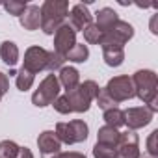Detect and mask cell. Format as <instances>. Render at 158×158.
I'll return each instance as SVG.
<instances>
[{
  "label": "cell",
  "instance_id": "cell-31",
  "mask_svg": "<svg viewBox=\"0 0 158 158\" xmlns=\"http://www.w3.org/2000/svg\"><path fill=\"white\" fill-rule=\"evenodd\" d=\"M8 89H10V78H8L6 73L0 71V99L8 93Z\"/></svg>",
  "mask_w": 158,
  "mask_h": 158
},
{
  "label": "cell",
  "instance_id": "cell-25",
  "mask_svg": "<svg viewBox=\"0 0 158 158\" xmlns=\"http://www.w3.org/2000/svg\"><path fill=\"white\" fill-rule=\"evenodd\" d=\"M65 61H67V60H65V56H60L58 52L50 50V52H48V63H47V69H48L50 73L60 71V69L63 67V63H65Z\"/></svg>",
  "mask_w": 158,
  "mask_h": 158
},
{
  "label": "cell",
  "instance_id": "cell-33",
  "mask_svg": "<svg viewBox=\"0 0 158 158\" xmlns=\"http://www.w3.org/2000/svg\"><path fill=\"white\" fill-rule=\"evenodd\" d=\"M17 158H34V152L28 149V147H21V151H19V156Z\"/></svg>",
  "mask_w": 158,
  "mask_h": 158
},
{
  "label": "cell",
  "instance_id": "cell-13",
  "mask_svg": "<svg viewBox=\"0 0 158 158\" xmlns=\"http://www.w3.org/2000/svg\"><path fill=\"white\" fill-rule=\"evenodd\" d=\"M93 23V15L89 13V10H88V6L86 4H74L73 8H71V11H69V26L76 32V30H84L86 26H89Z\"/></svg>",
  "mask_w": 158,
  "mask_h": 158
},
{
  "label": "cell",
  "instance_id": "cell-19",
  "mask_svg": "<svg viewBox=\"0 0 158 158\" xmlns=\"http://www.w3.org/2000/svg\"><path fill=\"white\" fill-rule=\"evenodd\" d=\"M119 136H121V132H119L117 128L104 125V127H101V128H99V132H97V143L115 147V145H117V141H119Z\"/></svg>",
  "mask_w": 158,
  "mask_h": 158
},
{
  "label": "cell",
  "instance_id": "cell-7",
  "mask_svg": "<svg viewBox=\"0 0 158 158\" xmlns=\"http://www.w3.org/2000/svg\"><path fill=\"white\" fill-rule=\"evenodd\" d=\"M134 35V26L128 24L127 21H117L110 30L102 32V39H101V47L104 45H112V47H125Z\"/></svg>",
  "mask_w": 158,
  "mask_h": 158
},
{
  "label": "cell",
  "instance_id": "cell-24",
  "mask_svg": "<svg viewBox=\"0 0 158 158\" xmlns=\"http://www.w3.org/2000/svg\"><path fill=\"white\" fill-rule=\"evenodd\" d=\"M19 151H21V147L11 139L0 141V158H17Z\"/></svg>",
  "mask_w": 158,
  "mask_h": 158
},
{
  "label": "cell",
  "instance_id": "cell-12",
  "mask_svg": "<svg viewBox=\"0 0 158 158\" xmlns=\"http://www.w3.org/2000/svg\"><path fill=\"white\" fill-rule=\"evenodd\" d=\"M37 147H39L41 158H60L61 141L58 139L54 130H43L37 138Z\"/></svg>",
  "mask_w": 158,
  "mask_h": 158
},
{
  "label": "cell",
  "instance_id": "cell-23",
  "mask_svg": "<svg viewBox=\"0 0 158 158\" xmlns=\"http://www.w3.org/2000/svg\"><path fill=\"white\" fill-rule=\"evenodd\" d=\"M82 32H84V39H86V43H89V45H101L102 30H101L95 23H91L89 26H86Z\"/></svg>",
  "mask_w": 158,
  "mask_h": 158
},
{
  "label": "cell",
  "instance_id": "cell-34",
  "mask_svg": "<svg viewBox=\"0 0 158 158\" xmlns=\"http://www.w3.org/2000/svg\"><path fill=\"white\" fill-rule=\"evenodd\" d=\"M151 32H152V34H158V30H156V15H154L152 21H151Z\"/></svg>",
  "mask_w": 158,
  "mask_h": 158
},
{
  "label": "cell",
  "instance_id": "cell-1",
  "mask_svg": "<svg viewBox=\"0 0 158 158\" xmlns=\"http://www.w3.org/2000/svg\"><path fill=\"white\" fill-rule=\"evenodd\" d=\"M132 86H134V97H138L141 102L149 104L147 108L156 114L158 112V82L156 73L151 69H139L132 74Z\"/></svg>",
  "mask_w": 158,
  "mask_h": 158
},
{
  "label": "cell",
  "instance_id": "cell-27",
  "mask_svg": "<svg viewBox=\"0 0 158 158\" xmlns=\"http://www.w3.org/2000/svg\"><path fill=\"white\" fill-rule=\"evenodd\" d=\"M2 6H4V10H6L10 15H17V17H21L28 4H26V2H17V0H10V2H4Z\"/></svg>",
  "mask_w": 158,
  "mask_h": 158
},
{
  "label": "cell",
  "instance_id": "cell-30",
  "mask_svg": "<svg viewBox=\"0 0 158 158\" xmlns=\"http://www.w3.org/2000/svg\"><path fill=\"white\" fill-rule=\"evenodd\" d=\"M156 138H158V130H152L149 134V139H147V152L151 154L149 158H156L158 156V147H156Z\"/></svg>",
  "mask_w": 158,
  "mask_h": 158
},
{
  "label": "cell",
  "instance_id": "cell-16",
  "mask_svg": "<svg viewBox=\"0 0 158 158\" xmlns=\"http://www.w3.org/2000/svg\"><path fill=\"white\" fill-rule=\"evenodd\" d=\"M117 21H119V17H117V13H115L112 8H101V10L95 13V24H97L102 32L110 30Z\"/></svg>",
  "mask_w": 158,
  "mask_h": 158
},
{
  "label": "cell",
  "instance_id": "cell-11",
  "mask_svg": "<svg viewBox=\"0 0 158 158\" xmlns=\"http://www.w3.org/2000/svg\"><path fill=\"white\" fill-rule=\"evenodd\" d=\"M76 45V32L63 23L56 32H54V52H58L60 56H67V52Z\"/></svg>",
  "mask_w": 158,
  "mask_h": 158
},
{
  "label": "cell",
  "instance_id": "cell-26",
  "mask_svg": "<svg viewBox=\"0 0 158 158\" xmlns=\"http://www.w3.org/2000/svg\"><path fill=\"white\" fill-rule=\"evenodd\" d=\"M93 156H95V158H115V147L102 145V143H95V147H93Z\"/></svg>",
  "mask_w": 158,
  "mask_h": 158
},
{
  "label": "cell",
  "instance_id": "cell-32",
  "mask_svg": "<svg viewBox=\"0 0 158 158\" xmlns=\"http://www.w3.org/2000/svg\"><path fill=\"white\" fill-rule=\"evenodd\" d=\"M60 158H86L82 152H74V151H67V152H60Z\"/></svg>",
  "mask_w": 158,
  "mask_h": 158
},
{
  "label": "cell",
  "instance_id": "cell-5",
  "mask_svg": "<svg viewBox=\"0 0 158 158\" xmlns=\"http://www.w3.org/2000/svg\"><path fill=\"white\" fill-rule=\"evenodd\" d=\"M60 89H61V86H60V82H58V76H56L54 73H52V74H47L43 80H41L39 88H37V89L34 91V95H32L34 106L45 108V106L52 104V102L60 97Z\"/></svg>",
  "mask_w": 158,
  "mask_h": 158
},
{
  "label": "cell",
  "instance_id": "cell-15",
  "mask_svg": "<svg viewBox=\"0 0 158 158\" xmlns=\"http://www.w3.org/2000/svg\"><path fill=\"white\" fill-rule=\"evenodd\" d=\"M58 82H60V86L65 88V91H71L80 84V73L74 67H65L63 65L60 69V74H58Z\"/></svg>",
  "mask_w": 158,
  "mask_h": 158
},
{
  "label": "cell",
  "instance_id": "cell-10",
  "mask_svg": "<svg viewBox=\"0 0 158 158\" xmlns=\"http://www.w3.org/2000/svg\"><path fill=\"white\" fill-rule=\"evenodd\" d=\"M123 115H125V125L128 127V130L143 128V127H147V125L152 121V117H154V114H152L147 106L127 108V110L123 112Z\"/></svg>",
  "mask_w": 158,
  "mask_h": 158
},
{
  "label": "cell",
  "instance_id": "cell-6",
  "mask_svg": "<svg viewBox=\"0 0 158 158\" xmlns=\"http://www.w3.org/2000/svg\"><path fill=\"white\" fill-rule=\"evenodd\" d=\"M102 89L115 104L134 99V86H132L130 76H127V74H119V76L110 78L106 88H102Z\"/></svg>",
  "mask_w": 158,
  "mask_h": 158
},
{
  "label": "cell",
  "instance_id": "cell-18",
  "mask_svg": "<svg viewBox=\"0 0 158 158\" xmlns=\"http://www.w3.org/2000/svg\"><path fill=\"white\" fill-rule=\"evenodd\" d=\"M0 58L8 67H15L19 61V47L13 41H4L0 45Z\"/></svg>",
  "mask_w": 158,
  "mask_h": 158
},
{
  "label": "cell",
  "instance_id": "cell-3",
  "mask_svg": "<svg viewBox=\"0 0 158 158\" xmlns=\"http://www.w3.org/2000/svg\"><path fill=\"white\" fill-rule=\"evenodd\" d=\"M101 88L95 80H84L80 82L74 89L71 91H65V99L71 106V112H76V114H84L89 110L91 102L97 99Z\"/></svg>",
  "mask_w": 158,
  "mask_h": 158
},
{
  "label": "cell",
  "instance_id": "cell-28",
  "mask_svg": "<svg viewBox=\"0 0 158 158\" xmlns=\"http://www.w3.org/2000/svg\"><path fill=\"white\" fill-rule=\"evenodd\" d=\"M97 104H99V108H102V110H110V108H117V104L104 93V89H101L99 91V95H97Z\"/></svg>",
  "mask_w": 158,
  "mask_h": 158
},
{
  "label": "cell",
  "instance_id": "cell-14",
  "mask_svg": "<svg viewBox=\"0 0 158 158\" xmlns=\"http://www.w3.org/2000/svg\"><path fill=\"white\" fill-rule=\"evenodd\" d=\"M19 23L24 30L32 32V30H37L41 26V11H39V6L35 4H30L26 6V10L23 11V15L19 17Z\"/></svg>",
  "mask_w": 158,
  "mask_h": 158
},
{
  "label": "cell",
  "instance_id": "cell-22",
  "mask_svg": "<svg viewBox=\"0 0 158 158\" xmlns=\"http://www.w3.org/2000/svg\"><path fill=\"white\" fill-rule=\"evenodd\" d=\"M34 80H35V74L28 73L26 69H21L17 74H15V86L19 91H28L32 86H34Z\"/></svg>",
  "mask_w": 158,
  "mask_h": 158
},
{
  "label": "cell",
  "instance_id": "cell-4",
  "mask_svg": "<svg viewBox=\"0 0 158 158\" xmlns=\"http://www.w3.org/2000/svg\"><path fill=\"white\" fill-rule=\"evenodd\" d=\"M54 134L58 136V139L61 143L73 145V143L86 141L88 134H89V128H88V125L82 119H73V121H67V123H63V121L58 123Z\"/></svg>",
  "mask_w": 158,
  "mask_h": 158
},
{
  "label": "cell",
  "instance_id": "cell-29",
  "mask_svg": "<svg viewBox=\"0 0 158 158\" xmlns=\"http://www.w3.org/2000/svg\"><path fill=\"white\" fill-rule=\"evenodd\" d=\"M52 106H54V110H56L58 114H63V115L73 114V112H71V106H69V102H67V99H65V95H60V97L52 102Z\"/></svg>",
  "mask_w": 158,
  "mask_h": 158
},
{
  "label": "cell",
  "instance_id": "cell-9",
  "mask_svg": "<svg viewBox=\"0 0 158 158\" xmlns=\"http://www.w3.org/2000/svg\"><path fill=\"white\" fill-rule=\"evenodd\" d=\"M115 158H141L139 156V138L134 130L121 132L115 145Z\"/></svg>",
  "mask_w": 158,
  "mask_h": 158
},
{
  "label": "cell",
  "instance_id": "cell-17",
  "mask_svg": "<svg viewBox=\"0 0 158 158\" xmlns=\"http://www.w3.org/2000/svg\"><path fill=\"white\" fill-rule=\"evenodd\" d=\"M102 58H104V63L108 67H119L125 61V48L104 45L102 47Z\"/></svg>",
  "mask_w": 158,
  "mask_h": 158
},
{
  "label": "cell",
  "instance_id": "cell-21",
  "mask_svg": "<svg viewBox=\"0 0 158 158\" xmlns=\"http://www.w3.org/2000/svg\"><path fill=\"white\" fill-rule=\"evenodd\" d=\"M102 119L108 127H114V128H121L125 125V115H123V110L119 108H110V110H104L102 114Z\"/></svg>",
  "mask_w": 158,
  "mask_h": 158
},
{
  "label": "cell",
  "instance_id": "cell-8",
  "mask_svg": "<svg viewBox=\"0 0 158 158\" xmlns=\"http://www.w3.org/2000/svg\"><path fill=\"white\" fill-rule=\"evenodd\" d=\"M48 63V50H45L43 47H30L24 52V60H23V69H26L32 74H37L39 71H45Z\"/></svg>",
  "mask_w": 158,
  "mask_h": 158
},
{
  "label": "cell",
  "instance_id": "cell-2",
  "mask_svg": "<svg viewBox=\"0 0 158 158\" xmlns=\"http://www.w3.org/2000/svg\"><path fill=\"white\" fill-rule=\"evenodd\" d=\"M41 11V30L47 35H54V32L65 23L69 15V2L67 0H47L39 8Z\"/></svg>",
  "mask_w": 158,
  "mask_h": 158
},
{
  "label": "cell",
  "instance_id": "cell-20",
  "mask_svg": "<svg viewBox=\"0 0 158 158\" xmlns=\"http://www.w3.org/2000/svg\"><path fill=\"white\" fill-rule=\"evenodd\" d=\"M88 58H89V48L84 43H76L65 56V60H69L73 63H84V61H88Z\"/></svg>",
  "mask_w": 158,
  "mask_h": 158
}]
</instances>
